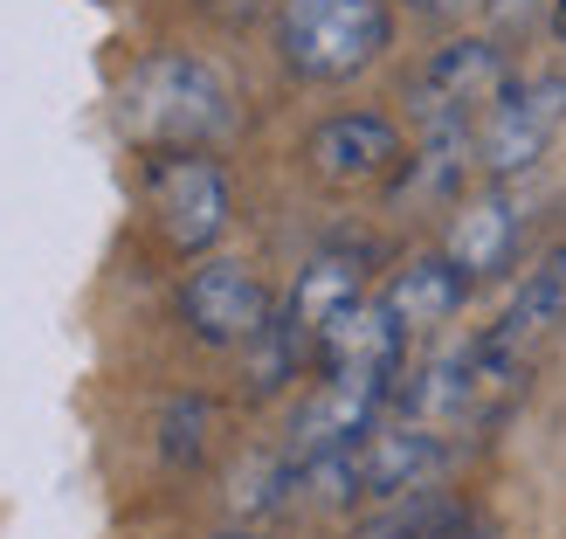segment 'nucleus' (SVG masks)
Returning <instances> with one entry per match:
<instances>
[{
	"instance_id": "obj_1",
	"label": "nucleus",
	"mask_w": 566,
	"mask_h": 539,
	"mask_svg": "<svg viewBox=\"0 0 566 539\" xmlns=\"http://www.w3.org/2000/svg\"><path fill=\"white\" fill-rule=\"evenodd\" d=\"M566 332V242L539 249L518 283L491 311V325L463 332L470 353V429H491L518 408V394L532 387L539 360L553 353V339Z\"/></svg>"
},
{
	"instance_id": "obj_2",
	"label": "nucleus",
	"mask_w": 566,
	"mask_h": 539,
	"mask_svg": "<svg viewBox=\"0 0 566 539\" xmlns=\"http://www.w3.org/2000/svg\"><path fill=\"white\" fill-rule=\"evenodd\" d=\"M118 132L138 153H214L235 132V91L208 55L153 49L118 83Z\"/></svg>"
},
{
	"instance_id": "obj_3",
	"label": "nucleus",
	"mask_w": 566,
	"mask_h": 539,
	"mask_svg": "<svg viewBox=\"0 0 566 539\" xmlns=\"http://www.w3.org/2000/svg\"><path fill=\"white\" fill-rule=\"evenodd\" d=\"M394 49V0H283L276 55L297 83H353Z\"/></svg>"
},
{
	"instance_id": "obj_4",
	"label": "nucleus",
	"mask_w": 566,
	"mask_h": 539,
	"mask_svg": "<svg viewBox=\"0 0 566 539\" xmlns=\"http://www.w3.org/2000/svg\"><path fill=\"white\" fill-rule=\"evenodd\" d=\"M146 215L174 257H214L235 221V187L214 153H153L146 159Z\"/></svg>"
},
{
	"instance_id": "obj_5",
	"label": "nucleus",
	"mask_w": 566,
	"mask_h": 539,
	"mask_svg": "<svg viewBox=\"0 0 566 539\" xmlns=\"http://www.w3.org/2000/svg\"><path fill=\"white\" fill-rule=\"evenodd\" d=\"M504 49L491 35H457L442 42L429 63L415 70L408 83V118L421 138H476V125H484V111L497 104L504 91Z\"/></svg>"
},
{
	"instance_id": "obj_6",
	"label": "nucleus",
	"mask_w": 566,
	"mask_h": 539,
	"mask_svg": "<svg viewBox=\"0 0 566 539\" xmlns=\"http://www.w3.org/2000/svg\"><path fill=\"white\" fill-rule=\"evenodd\" d=\"M559 132H566V70L504 76L497 104L476 125V180H504V187L525 180L553 153Z\"/></svg>"
},
{
	"instance_id": "obj_7",
	"label": "nucleus",
	"mask_w": 566,
	"mask_h": 539,
	"mask_svg": "<svg viewBox=\"0 0 566 539\" xmlns=\"http://www.w3.org/2000/svg\"><path fill=\"white\" fill-rule=\"evenodd\" d=\"M180 325L214 353H249L276 325V298L242 257H201L180 277Z\"/></svg>"
},
{
	"instance_id": "obj_8",
	"label": "nucleus",
	"mask_w": 566,
	"mask_h": 539,
	"mask_svg": "<svg viewBox=\"0 0 566 539\" xmlns=\"http://www.w3.org/2000/svg\"><path fill=\"white\" fill-rule=\"evenodd\" d=\"M304 166L311 180L332 194H366V187H394L408 166V138L387 111H332L311 125L304 138Z\"/></svg>"
},
{
	"instance_id": "obj_9",
	"label": "nucleus",
	"mask_w": 566,
	"mask_h": 539,
	"mask_svg": "<svg viewBox=\"0 0 566 539\" xmlns=\"http://www.w3.org/2000/svg\"><path fill=\"white\" fill-rule=\"evenodd\" d=\"M366 298V249L359 242H325V249H311L304 257V270H297V283H291V298H283V332H291V346L304 353V366L318 360V346H325V332L346 319V311H359Z\"/></svg>"
},
{
	"instance_id": "obj_10",
	"label": "nucleus",
	"mask_w": 566,
	"mask_h": 539,
	"mask_svg": "<svg viewBox=\"0 0 566 539\" xmlns=\"http://www.w3.org/2000/svg\"><path fill=\"white\" fill-rule=\"evenodd\" d=\"M442 257L457 263L470 283H491L518 263V201L504 180H476L470 194H457L442 229Z\"/></svg>"
},
{
	"instance_id": "obj_11",
	"label": "nucleus",
	"mask_w": 566,
	"mask_h": 539,
	"mask_svg": "<svg viewBox=\"0 0 566 539\" xmlns=\"http://www.w3.org/2000/svg\"><path fill=\"white\" fill-rule=\"evenodd\" d=\"M470 291L476 283L442 257V249H429V257H415V263H401L387 277V291H380V304L394 311V325L408 332V346H429V339H442L449 325L463 319V304H470Z\"/></svg>"
},
{
	"instance_id": "obj_12",
	"label": "nucleus",
	"mask_w": 566,
	"mask_h": 539,
	"mask_svg": "<svg viewBox=\"0 0 566 539\" xmlns=\"http://www.w3.org/2000/svg\"><path fill=\"white\" fill-rule=\"evenodd\" d=\"M208 436H214V408L201 402V394H180V402H166V422H159L166 464H201V457H208Z\"/></svg>"
},
{
	"instance_id": "obj_13",
	"label": "nucleus",
	"mask_w": 566,
	"mask_h": 539,
	"mask_svg": "<svg viewBox=\"0 0 566 539\" xmlns=\"http://www.w3.org/2000/svg\"><path fill=\"white\" fill-rule=\"evenodd\" d=\"M408 14H429V21H449V14H463L470 0H401Z\"/></svg>"
},
{
	"instance_id": "obj_14",
	"label": "nucleus",
	"mask_w": 566,
	"mask_h": 539,
	"mask_svg": "<svg viewBox=\"0 0 566 539\" xmlns=\"http://www.w3.org/2000/svg\"><path fill=\"white\" fill-rule=\"evenodd\" d=\"M546 28H553V42L566 49V0H553V14H546Z\"/></svg>"
},
{
	"instance_id": "obj_15",
	"label": "nucleus",
	"mask_w": 566,
	"mask_h": 539,
	"mask_svg": "<svg viewBox=\"0 0 566 539\" xmlns=\"http://www.w3.org/2000/svg\"><path fill=\"white\" fill-rule=\"evenodd\" d=\"M208 539H270L263 526H221V532H208Z\"/></svg>"
}]
</instances>
